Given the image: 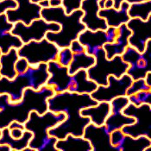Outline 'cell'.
Wrapping results in <instances>:
<instances>
[{
  "mask_svg": "<svg viewBox=\"0 0 151 151\" xmlns=\"http://www.w3.org/2000/svg\"><path fill=\"white\" fill-rule=\"evenodd\" d=\"M105 0H99L98 4H99V7L100 8V10L101 9H105Z\"/></svg>",
  "mask_w": 151,
  "mask_h": 151,
  "instance_id": "50",
  "label": "cell"
},
{
  "mask_svg": "<svg viewBox=\"0 0 151 151\" xmlns=\"http://www.w3.org/2000/svg\"><path fill=\"white\" fill-rule=\"evenodd\" d=\"M124 137V134L121 129H116L111 133V142L112 146H114L116 148L117 151H119L117 147L121 143Z\"/></svg>",
  "mask_w": 151,
  "mask_h": 151,
  "instance_id": "35",
  "label": "cell"
},
{
  "mask_svg": "<svg viewBox=\"0 0 151 151\" xmlns=\"http://www.w3.org/2000/svg\"><path fill=\"white\" fill-rule=\"evenodd\" d=\"M83 0H62V6L67 14H71L73 12L81 9Z\"/></svg>",
  "mask_w": 151,
  "mask_h": 151,
  "instance_id": "34",
  "label": "cell"
},
{
  "mask_svg": "<svg viewBox=\"0 0 151 151\" xmlns=\"http://www.w3.org/2000/svg\"><path fill=\"white\" fill-rule=\"evenodd\" d=\"M148 90H151V86L146 84L144 79H138V80H135L132 81L131 85L129 86V87L127 90L126 95L129 96V95L137 93L141 91H148Z\"/></svg>",
  "mask_w": 151,
  "mask_h": 151,
  "instance_id": "33",
  "label": "cell"
},
{
  "mask_svg": "<svg viewBox=\"0 0 151 151\" xmlns=\"http://www.w3.org/2000/svg\"><path fill=\"white\" fill-rule=\"evenodd\" d=\"M2 1V0H0ZM17 6L15 9L8 10L5 12L8 20L12 23L22 22L26 25L30 24L32 21L41 18L42 8L31 0H14Z\"/></svg>",
  "mask_w": 151,
  "mask_h": 151,
  "instance_id": "13",
  "label": "cell"
},
{
  "mask_svg": "<svg viewBox=\"0 0 151 151\" xmlns=\"http://www.w3.org/2000/svg\"><path fill=\"white\" fill-rule=\"evenodd\" d=\"M133 80L127 73L120 78L109 76L107 86H98L97 89L91 93L93 99L97 102H111L113 99L120 96H125L127 90Z\"/></svg>",
  "mask_w": 151,
  "mask_h": 151,
  "instance_id": "11",
  "label": "cell"
},
{
  "mask_svg": "<svg viewBox=\"0 0 151 151\" xmlns=\"http://www.w3.org/2000/svg\"><path fill=\"white\" fill-rule=\"evenodd\" d=\"M69 48L71 49V51L73 52V54H78V53L86 52V47L83 46L78 40L73 41L69 45Z\"/></svg>",
  "mask_w": 151,
  "mask_h": 151,
  "instance_id": "40",
  "label": "cell"
},
{
  "mask_svg": "<svg viewBox=\"0 0 151 151\" xmlns=\"http://www.w3.org/2000/svg\"><path fill=\"white\" fill-rule=\"evenodd\" d=\"M129 104L138 106L140 105L147 104L151 105V90L141 91L137 93L128 96Z\"/></svg>",
  "mask_w": 151,
  "mask_h": 151,
  "instance_id": "30",
  "label": "cell"
},
{
  "mask_svg": "<svg viewBox=\"0 0 151 151\" xmlns=\"http://www.w3.org/2000/svg\"><path fill=\"white\" fill-rule=\"evenodd\" d=\"M83 137L90 142L92 151H117L111 142V133L105 124L95 125L90 123L84 129Z\"/></svg>",
  "mask_w": 151,
  "mask_h": 151,
  "instance_id": "14",
  "label": "cell"
},
{
  "mask_svg": "<svg viewBox=\"0 0 151 151\" xmlns=\"http://www.w3.org/2000/svg\"><path fill=\"white\" fill-rule=\"evenodd\" d=\"M57 151H92L90 142L83 137L68 135L63 139H58L55 144Z\"/></svg>",
  "mask_w": 151,
  "mask_h": 151,
  "instance_id": "23",
  "label": "cell"
},
{
  "mask_svg": "<svg viewBox=\"0 0 151 151\" xmlns=\"http://www.w3.org/2000/svg\"><path fill=\"white\" fill-rule=\"evenodd\" d=\"M135 119L131 116H126L123 112H111L105 122L107 130L111 133L116 129H121L123 127L132 124Z\"/></svg>",
  "mask_w": 151,
  "mask_h": 151,
  "instance_id": "28",
  "label": "cell"
},
{
  "mask_svg": "<svg viewBox=\"0 0 151 151\" xmlns=\"http://www.w3.org/2000/svg\"><path fill=\"white\" fill-rule=\"evenodd\" d=\"M144 81H145L146 84H147L148 86H151V72H149V73L146 74V76L144 77Z\"/></svg>",
  "mask_w": 151,
  "mask_h": 151,
  "instance_id": "46",
  "label": "cell"
},
{
  "mask_svg": "<svg viewBox=\"0 0 151 151\" xmlns=\"http://www.w3.org/2000/svg\"><path fill=\"white\" fill-rule=\"evenodd\" d=\"M98 87V85L88 79L86 70H80L72 74V81L68 91L72 93L91 94Z\"/></svg>",
  "mask_w": 151,
  "mask_h": 151,
  "instance_id": "22",
  "label": "cell"
},
{
  "mask_svg": "<svg viewBox=\"0 0 151 151\" xmlns=\"http://www.w3.org/2000/svg\"><path fill=\"white\" fill-rule=\"evenodd\" d=\"M29 67V64L28 60L25 58L19 57L18 60H17V62H16L15 69L17 71V73H24L26 70L28 69Z\"/></svg>",
  "mask_w": 151,
  "mask_h": 151,
  "instance_id": "37",
  "label": "cell"
},
{
  "mask_svg": "<svg viewBox=\"0 0 151 151\" xmlns=\"http://www.w3.org/2000/svg\"><path fill=\"white\" fill-rule=\"evenodd\" d=\"M124 115L135 119L132 124L121 129L124 134L132 137L141 136L151 138V105H140L138 106L129 104L123 111Z\"/></svg>",
  "mask_w": 151,
  "mask_h": 151,
  "instance_id": "8",
  "label": "cell"
},
{
  "mask_svg": "<svg viewBox=\"0 0 151 151\" xmlns=\"http://www.w3.org/2000/svg\"><path fill=\"white\" fill-rule=\"evenodd\" d=\"M47 71L49 78L47 86H51L55 93L68 91L72 81V74L68 72V68L62 67L56 60H53L47 63Z\"/></svg>",
  "mask_w": 151,
  "mask_h": 151,
  "instance_id": "15",
  "label": "cell"
},
{
  "mask_svg": "<svg viewBox=\"0 0 151 151\" xmlns=\"http://www.w3.org/2000/svg\"><path fill=\"white\" fill-rule=\"evenodd\" d=\"M98 102L91 94L72 93L69 91L55 93L47 99L48 111L63 112L66 118L54 128L48 130L49 136L56 139H63L68 135L83 137L84 129L89 124L90 119L81 114V110L96 105Z\"/></svg>",
  "mask_w": 151,
  "mask_h": 151,
  "instance_id": "1",
  "label": "cell"
},
{
  "mask_svg": "<svg viewBox=\"0 0 151 151\" xmlns=\"http://www.w3.org/2000/svg\"><path fill=\"white\" fill-rule=\"evenodd\" d=\"M111 113V105L109 102H98L93 105L81 110V114L90 119V122L95 125L105 124V120Z\"/></svg>",
  "mask_w": 151,
  "mask_h": 151,
  "instance_id": "21",
  "label": "cell"
},
{
  "mask_svg": "<svg viewBox=\"0 0 151 151\" xmlns=\"http://www.w3.org/2000/svg\"><path fill=\"white\" fill-rule=\"evenodd\" d=\"M129 7V4L124 1L118 10L114 8L101 9L99 12V16L105 19L108 27L118 28L122 24H126L130 19L128 14Z\"/></svg>",
  "mask_w": 151,
  "mask_h": 151,
  "instance_id": "20",
  "label": "cell"
},
{
  "mask_svg": "<svg viewBox=\"0 0 151 151\" xmlns=\"http://www.w3.org/2000/svg\"><path fill=\"white\" fill-rule=\"evenodd\" d=\"M95 64V56L88 55L86 52L73 54V60L68 66L70 74H73L80 70H87Z\"/></svg>",
  "mask_w": 151,
  "mask_h": 151,
  "instance_id": "27",
  "label": "cell"
},
{
  "mask_svg": "<svg viewBox=\"0 0 151 151\" xmlns=\"http://www.w3.org/2000/svg\"><path fill=\"white\" fill-rule=\"evenodd\" d=\"M66 118L63 112H53L47 111L44 114L40 115L36 111H31L28 120L24 124L25 130L32 132L29 147L34 151H42V147L48 137V130L54 128Z\"/></svg>",
  "mask_w": 151,
  "mask_h": 151,
  "instance_id": "5",
  "label": "cell"
},
{
  "mask_svg": "<svg viewBox=\"0 0 151 151\" xmlns=\"http://www.w3.org/2000/svg\"><path fill=\"white\" fill-rule=\"evenodd\" d=\"M112 1H113V4H114L113 8H114V9H116V10H118V9L120 8V6H121L122 3H123L124 0H112Z\"/></svg>",
  "mask_w": 151,
  "mask_h": 151,
  "instance_id": "45",
  "label": "cell"
},
{
  "mask_svg": "<svg viewBox=\"0 0 151 151\" xmlns=\"http://www.w3.org/2000/svg\"><path fill=\"white\" fill-rule=\"evenodd\" d=\"M14 23H11L5 13L0 14V50L6 54L12 48L18 49L23 46L21 39L12 33Z\"/></svg>",
  "mask_w": 151,
  "mask_h": 151,
  "instance_id": "17",
  "label": "cell"
},
{
  "mask_svg": "<svg viewBox=\"0 0 151 151\" xmlns=\"http://www.w3.org/2000/svg\"><path fill=\"white\" fill-rule=\"evenodd\" d=\"M55 93L54 89L46 85L39 90L26 89L18 102H11L7 94H0V129L8 128L14 121L24 124L31 111L44 114L48 111L47 99Z\"/></svg>",
  "mask_w": 151,
  "mask_h": 151,
  "instance_id": "2",
  "label": "cell"
},
{
  "mask_svg": "<svg viewBox=\"0 0 151 151\" xmlns=\"http://www.w3.org/2000/svg\"><path fill=\"white\" fill-rule=\"evenodd\" d=\"M1 132H2V129H0V136H1ZM0 151H12V150L9 146L0 145Z\"/></svg>",
  "mask_w": 151,
  "mask_h": 151,
  "instance_id": "48",
  "label": "cell"
},
{
  "mask_svg": "<svg viewBox=\"0 0 151 151\" xmlns=\"http://www.w3.org/2000/svg\"><path fill=\"white\" fill-rule=\"evenodd\" d=\"M129 104V98L127 95L116 97L110 102L111 112H123L124 108Z\"/></svg>",
  "mask_w": 151,
  "mask_h": 151,
  "instance_id": "31",
  "label": "cell"
},
{
  "mask_svg": "<svg viewBox=\"0 0 151 151\" xmlns=\"http://www.w3.org/2000/svg\"><path fill=\"white\" fill-rule=\"evenodd\" d=\"M121 57L129 65L126 73L133 81L144 79L146 74L151 72V40L147 42L146 48L142 53L129 46Z\"/></svg>",
  "mask_w": 151,
  "mask_h": 151,
  "instance_id": "9",
  "label": "cell"
},
{
  "mask_svg": "<svg viewBox=\"0 0 151 151\" xmlns=\"http://www.w3.org/2000/svg\"><path fill=\"white\" fill-rule=\"evenodd\" d=\"M24 130L20 129H10V133L13 138H20L22 137L23 135Z\"/></svg>",
  "mask_w": 151,
  "mask_h": 151,
  "instance_id": "41",
  "label": "cell"
},
{
  "mask_svg": "<svg viewBox=\"0 0 151 151\" xmlns=\"http://www.w3.org/2000/svg\"><path fill=\"white\" fill-rule=\"evenodd\" d=\"M105 33H106V37H107V43H111L116 40V35H117V28L108 27L105 29Z\"/></svg>",
  "mask_w": 151,
  "mask_h": 151,
  "instance_id": "39",
  "label": "cell"
},
{
  "mask_svg": "<svg viewBox=\"0 0 151 151\" xmlns=\"http://www.w3.org/2000/svg\"><path fill=\"white\" fill-rule=\"evenodd\" d=\"M126 25L131 31L129 38V46L142 53L146 48L147 42L151 40V17L146 21L138 18H130Z\"/></svg>",
  "mask_w": 151,
  "mask_h": 151,
  "instance_id": "12",
  "label": "cell"
},
{
  "mask_svg": "<svg viewBox=\"0 0 151 151\" xmlns=\"http://www.w3.org/2000/svg\"><path fill=\"white\" fill-rule=\"evenodd\" d=\"M113 1L112 0H105V9H110V8H113Z\"/></svg>",
  "mask_w": 151,
  "mask_h": 151,
  "instance_id": "47",
  "label": "cell"
},
{
  "mask_svg": "<svg viewBox=\"0 0 151 151\" xmlns=\"http://www.w3.org/2000/svg\"><path fill=\"white\" fill-rule=\"evenodd\" d=\"M77 40L86 47V52L93 56L99 49L103 48L104 45L107 43L105 30L102 29L93 31L86 29L79 35Z\"/></svg>",
  "mask_w": 151,
  "mask_h": 151,
  "instance_id": "18",
  "label": "cell"
},
{
  "mask_svg": "<svg viewBox=\"0 0 151 151\" xmlns=\"http://www.w3.org/2000/svg\"><path fill=\"white\" fill-rule=\"evenodd\" d=\"M1 55H2V52H1V50H0V57H1Z\"/></svg>",
  "mask_w": 151,
  "mask_h": 151,
  "instance_id": "52",
  "label": "cell"
},
{
  "mask_svg": "<svg viewBox=\"0 0 151 151\" xmlns=\"http://www.w3.org/2000/svg\"><path fill=\"white\" fill-rule=\"evenodd\" d=\"M95 64L86 70L88 79L98 86H107L108 78L112 75L120 78L126 73L129 65L123 60L121 56H115L109 60L106 58L104 48L99 49L95 55Z\"/></svg>",
  "mask_w": 151,
  "mask_h": 151,
  "instance_id": "6",
  "label": "cell"
},
{
  "mask_svg": "<svg viewBox=\"0 0 151 151\" xmlns=\"http://www.w3.org/2000/svg\"><path fill=\"white\" fill-rule=\"evenodd\" d=\"M128 14L130 18H138L142 21L148 20L151 17V1L130 4Z\"/></svg>",
  "mask_w": 151,
  "mask_h": 151,
  "instance_id": "29",
  "label": "cell"
},
{
  "mask_svg": "<svg viewBox=\"0 0 151 151\" xmlns=\"http://www.w3.org/2000/svg\"><path fill=\"white\" fill-rule=\"evenodd\" d=\"M40 1H42V0H31V2H33V3H36V4H38Z\"/></svg>",
  "mask_w": 151,
  "mask_h": 151,
  "instance_id": "51",
  "label": "cell"
},
{
  "mask_svg": "<svg viewBox=\"0 0 151 151\" xmlns=\"http://www.w3.org/2000/svg\"><path fill=\"white\" fill-rule=\"evenodd\" d=\"M73 54L71 51L69 47H68L60 48L56 61L58 62L60 65H61L62 67L68 68V66H69L72 60H73Z\"/></svg>",
  "mask_w": 151,
  "mask_h": 151,
  "instance_id": "32",
  "label": "cell"
},
{
  "mask_svg": "<svg viewBox=\"0 0 151 151\" xmlns=\"http://www.w3.org/2000/svg\"><path fill=\"white\" fill-rule=\"evenodd\" d=\"M33 137L32 132L29 130H24L23 135L20 138H13L11 136L9 128L2 129L0 136V145L9 146L12 150L21 151L29 147V143Z\"/></svg>",
  "mask_w": 151,
  "mask_h": 151,
  "instance_id": "24",
  "label": "cell"
},
{
  "mask_svg": "<svg viewBox=\"0 0 151 151\" xmlns=\"http://www.w3.org/2000/svg\"><path fill=\"white\" fill-rule=\"evenodd\" d=\"M58 47L55 43L47 41L46 38L41 41H31L23 43L17 49L19 57L25 58L29 66L36 67L40 64L56 60L59 53Z\"/></svg>",
  "mask_w": 151,
  "mask_h": 151,
  "instance_id": "7",
  "label": "cell"
},
{
  "mask_svg": "<svg viewBox=\"0 0 151 151\" xmlns=\"http://www.w3.org/2000/svg\"><path fill=\"white\" fill-rule=\"evenodd\" d=\"M57 139L52 136H50L48 137V139L47 140L44 142V144L42 147V151L47 150V151H57L55 148V144H56Z\"/></svg>",
  "mask_w": 151,
  "mask_h": 151,
  "instance_id": "38",
  "label": "cell"
},
{
  "mask_svg": "<svg viewBox=\"0 0 151 151\" xmlns=\"http://www.w3.org/2000/svg\"><path fill=\"white\" fill-rule=\"evenodd\" d=\"M0 78H1V75H0Z\"/></svg>",
  "mask_w": 151,
  "mask_h": 151,
  "instance_id": "53",
  "label": "cell"
},
{
  "mask_svg": "<svg viewBox=\"0 0 151 151\" xmlns=\"http://www.w3.org/2000/svg\"><path fill=\"white\" fill-rule=\"evenodd\" d=\"M48 78L47 64L42 63L36 67L29 66L24 73H17L12 80L1 77L0 94H7L11 102H18L22 99L26 89L32 88L39 90L41 87L46 86Z\"/></svg>",
  "mask_w": 151,
  "mask_h": 151,
  "instance_id": "4",
  "label": "cell"
},
{
  "mask_svg": "<svg viewBox=\"0 0 151 151\" xmlns=\"http://www.w3.org/2000/svg\"><path fill=\"white\" fill-rule=\"evenodd\" d=\"M151 147V138L144 136L132 137L125 135L119 144V151H149Z\"/></svg>",
  "mask_w": 151,
  "mask_h": 151,
  "instance_id": "26",
  "label": "cell"
},
{
  "mask_svg": "<svg viewBox=\"0 0 151 151\" xmlns=\"http://www.w3.org/2000/svg\"><path fill=\"white\" fill-rule=\"evenodd\" d=\"M98 2L99 0H83L81 5V10L83 12L82 23L86 26V29L93 31L105 30L108 28L105 19L99 16L100 8Z\"/></svg>",
  "mask_w": 151,
  "mask_h": 151,
  "instance_id": "16",
  "label": "cell"
},
{
  "mask_svg": "<svg viewBox=\"0 0 151 151\" xmlns=\"http://www.w3.org/2000/svg\"><path fill=\"white\" fill-rule=\"evenodd\" d=\"M60 29V26L58 23H47L41 17L29 25L22 22L14 23L12 33L18 36L23 43H27L31 41H41L46 37L47 32H58Z\"/></svg>",
  "mask_w": 151,
  "mask_h": 151,
  "instance_id": "10",
  "label": "cell"
},
{
  "mask_svg": "<svg viewBox=\"0 0 151 151\" xmlns=\"http://www.w3.org/2000/svg\"><path fill=\"white\" fill-rule=\"evenodd\" d=\"M17 4L14 0H2L0 1V14L5 13L8 10L17 8Z\"/></svg>",
  "mask_w": 151,
  "mask_h": 151,
  "instance_id": "36",
  "label": "cell"
},
{
  "mask_svg": "<svg viewBox=\"0 0 151 151\" xmlns=\"http://www.w3.org/2000/svg\"><path fill=\"white\" fill-rule=\"evenodd\" d=\"M127 3L130 4H135V3H141V2H146V1H151V0H124Z\"/></svg>",
  "mask_w": 151,
  "mask_h": 151,
  "instance_id": "49",
  "label": "cell"
},
{
  "mask_svg": "<svg viewBox=\"0 0 151 151\" xmlns=\"http://www.w3.org/2000/svg\"><path fill=\"white\" fill-rule=\"evenodd\" d=\"M50 7H60L62 6V0H49Z\"/></svg>",
  "mask_w": 151,
  "mask_h": 151,
  "instance_id": "43",
  "label": "cell"
},
{
  "mask_svg": "<svg viewBox=\"0 0 151 151\" xmlns=\"http://www.w3.org/2000/svg\"><path fill=\"white\" fill-rule=\"evenodd\" d=\"M9 129H23V130H25V127H24V124H21L17 121H14L12 122V124L9 125Z\"/></svg>",
  "mask_w": 151,
  "mask_h": 151,
  "instance_id": "42",
  "label": "cell"
},
{
  "mask_svg": "<svg viewBox=\"0 0 151 151\" xmlns=\"http://www.w3.org/2000/svg\"><path fill=\"white\" fill-rule=\"evenodd\" d=\"M38 4L40 5V7L42 9H44V8H48L50 7L49 6V0H42L38 3Z\"/></svg>",
  "mask_w": 151,
  "mask_h": 151,
  "instance_id": "44",
  "label": "cell"
},
{
  "mask_svg": "<svg viewBox=\"0 0 151 151\" xmlns=\"http://www.w3.org/2000/svg\"><path fill=\"white\" fill-rule=\"evenodd\" d=\"M19 58L17 49L12 48L6 54H2L0 57V75L9 80H12L17 76L15 65Z\"/></svg>",
  "mask_w": 151,
  "mask_h": 151,
  "instance_id": "25",
  "label": "cell"
},
{
  "mask_svg": "<svg viewBox=\"0 0 151 151\" xmlns=\"http://www.w3.org/2000/svg\"><path fill=\"white\" fill-rule=\"evenodd\" d=\"M131 35L126 24H122L117 28L116 40L111 43H105L103 48L105 50L106 58L111 60L115 56H121L125 49L129 46V38Z\"/></svg>",
  "mask_w": 151,
  "mask_h": 151,
  "instance_id": "19",
  "label": "cell"
},
{
  "mask_svg": "<svg viewBox=\"0 0 151 151\" xmlns=\"http://www.w3.org/2000/svg\"><path fill=\"white\" fill-rule=\"evenodd\" d=\"M83 12L81 9L67 14L63 6L42 9L41 17L47 23H58L60 29L58 32H47V41L55 43L59 48L68 47L71 42L78 39L79 35L86 29L82 23Z\"/></svg>",
  "mask_w": 151,
  "mask_h": 151,
  "instance_id": "3",
  "label": "cell"
}]
</instances>
